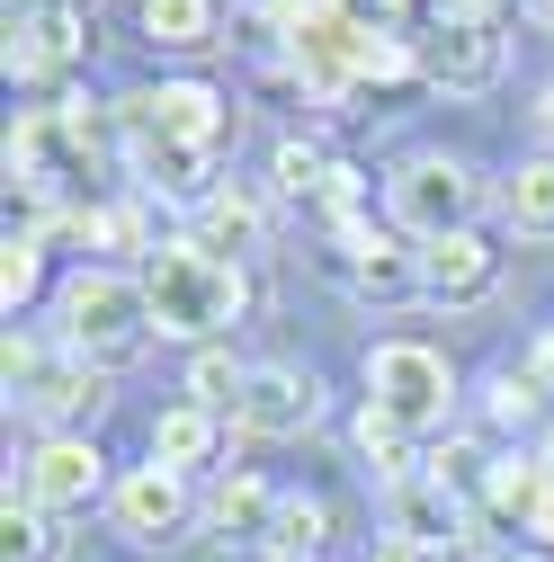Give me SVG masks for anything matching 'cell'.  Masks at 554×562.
Segmentation results:
<instances>
[{"label":"cell","mask_w":554,"mask_h":562,"mask_svg":"<svg viewBox=\"0 0 554 562\" xmlns=\"http://www.w3.org/2000/svg\"><path fill=\"white\" fill-rule=\"evenodd\" d=\"M331 268L350 277V295L358 304H421L430 286H421V241H402V233H340V250H331Z\"/></svg>","instance_id":"obj_8"},{"label":"cell","mask_w":554,"mask_h":562,"mask_svg":"<svg viewBox=\"0 0 554 562\" xmlns=\"http://www.w3.org/2000/svg\"><path fill=\"white\" fill-rule=\"evenodd\" d=\"M385 205H394V233L402 241H447V233H474V205H483V179L447 153H411L394 179H385Z\"/></svg>","instance_id":"obj_5"},{"label":"cell","mask_w":554,"mask_h":562,"mask_svg":"<svg viewBox=\"0 0 554 562\" xmlns=\"http://www.w3.org/2000/svg\"><path fill=\"white\" fill-rule=\"evenodd\" d=\"M144 295H153V330H162V339L215 348V330L242 313V277H233V259L197 250V241L179 233V241H162V250L144 259Z\"/></svg>","instance_id":"obj_1"},{"label":"cell","mask_w":554,"mask_h":562,"mask_svg":"<svg viewBox=\"0 0 554 562\" xmlns=\"http://www.w3.org/2000/svg\"><path fill=\"white\" fill-rule=\"evenodd\" d=\"M322 536H331V509L304 501V491H277V518H268L259 553L268 562H322Z\"/></svg>","instance_id":"obj_18"},{"label":"cell","mask_w":554,"mask_h":562,"mask_svg":"<svg viewBox=\"0 0 554 562\" xmlns=\"http://www.w3.org/2000/svg\"><path fill=\"white\" fill-rule=\"evenodd\" d=\"M376 10H411V0H376Z\"/></svg>","instance_id":"obj_36"},{"label":"cell","mask_w":554,"mask_h":562,"mask_svg":"<svg viewBox=\"0 0 554 562\" xmlns=\"http://www.w3.org/2000/svg\"><path fill=\"white\" fill-rule=\"evenodd\" d=\"M358 447L376 456V473H385V482H411V473H421V456H411L421 438H411V429H394L385 411H358Z\"/></svg>","instance_id":"obj_25"},{"label":"cell","mask_w":554,"mask_h":562,"mask_svg":"<svg viewBox=\"0 0 554 562\" xmlns=\"http://www.w3.org/2000/svg\"><path fill=\"white\" fill-rule=\"evenodd\" d=\"M125 134H170V144H197V153H224L233 134V108L206 90V81H162V90H134L117 99V144Z\"/></svg>","instance_id":"obj_6"},{"label":"cell","mask_w":554,"mask_h":562,"mask_svg":"<svg viewBox=\"0 0 554 562\" xmlns=\"http://www.w3.org/2000/svg\"><path fill=\"white\" fill-rule=\"evenodd\" d=\"M439 27H501V0H439Z\"/></svg>","instance_id":"obj_28"},{"label":"cell","mask_w":554,"mask_h":562,"mask_svg":"<svg viewBox=\"0 0 554 562\" xmlns=\"http://www.w3.org/2000/svg\"><path fill=\"white\" fill-rule=\"evenodd\" d=\"M536 464H545V473H554V429H545V447H536Z\"/></svg>","instance_id":"obj_35"},{"label":"cell","mask_w":554,"mask_h":562,"mask_svg":"<svg viewBox=\"0 0 554 562\" xmlns=\"http://www.w3.org/2000/svg\"><path fill=\"white\" fill-rule=\"evenodd\" d=\"M528 375H536V384H545V393H554V330H545V339H536V348H528Z\"/></svg>","instance_id":"obj_31"},{"label":"cell","mask_w":554,"mask_h":562,"mask_svg":"<svg viewBox=\"0 0 554 562\" xmlns=\"http://www.w3.org/2000/svg\"><path fill=\"white\" fill-rule=\"evenodd\" d=\"M510 562H528V553H510Z\"/></svg>","instance_id":"obj_37"},{"label":"cell","mask_w":554,"mask_h":562,"mask_svg":"<svg viewBox=\"0 0 554 562\" xmlns=\"http://www.w3.org/2000/svg\"><path fill=\"white\" fill-rule=\"evenodd\" d=\"M19 491L45 509V518H73V509H90V501H108V456L90 447V438H45L36 456H27V473H19Z\"/></svg>","instance_id":"obj_9"},{"label":"cell","mask_w":554,"mask_h":562,"mask_svg":"<svg viewBox=\"0 0 554 562\" xmlns=\"http://www.w3.org/2000/svg\"><path fill=\"white\" fill-rule=\"evenodd\" d=\"M385 536L456 553V544H474V509L456 501L439 473H411V482H385Z\"/></svg>","instance_id":"obj_11"},{"label":"cell","mask_w":554,"mask_h":562,"mask_svg":"<svg viewBox=\"0 0 554 562\" xmlns=\"http://www.w3.org/2000/svg\"><path fill=\"white\" fill-rule=\"evenodd\" d=\"M331 170H340V161H331L322 144H304V134H296V144H277V196H296V205L313 196V205H322V188H331Z\"/></svg>","instance_id":"obj_24"},{"label":"cell","mask_w":554,"mask_h":562,"mask_svg":"<svg viewBox=\"0 0 554 562\" xmlns=\"http://www.w3.org/2000/svg\"><path fill=\"white\" fill-rule=\"evenodd\" d=\"M528 19H536V27H554V0H528Z\"/></svg>","instance_id":"obj_34"},{"label":"cell","mask_w":554,"mask_h":562,"mask_svg":"<svg viewBox=\"0 0 554 562\" xmlns=\"http://www.w3.org/2000/svg\"><path fill=\"white\" fill-rule=\"evenodd\" d=\"M0 367H10V402L36 419V429H54V438H81L90 419L108 411V367L73 358V348H54V358H45L36 339L10 330V358H0Z\"/></svg>","instance_id":"obj_3"},{"label":"cell","mask_w":554,"mask_h":562,"mask_svg":"<svg viewBox=\"0 0 554 562\" xmlns=\"http://www.w3.org/2000/svg\"><path fill=\"white\" fill-rule=\"evenodd\" d=\"M10 10H81V0H10Z\"/></svg>","instance_id":"obj_33"},{"label":"cell","mask_w":554,"mask_h":562,"mask_svg":"<svg viewBox=\"0 0 554 562\" xmlns=\"http://www.w3.org/2000/svg\"><path fill=\"white\" fill-rule=\"evenodd\" d=\"M54 330H63V348H73V358H90V367H125L134 348L153 339V295H144V277H117V268L63 277Z\"/></svg>","instance_id":"obj_2"},{"label":"cell","mask_w":554,"mask_h":562,"mask_svg":"<svg viewBox=\"0 0 554 562\" xmlns=\"http://www.w3.org/2000/svg\"><path fill=\"white\" fill-rule=\"evenodd\" d=\"M536 144H545V153H554V81H545V90H536Z\"/></svg>","instance_id":"obj_32"},{"label":"cell","mask_w":554,"mask_h":562,"mask_svg":"<svg viewBox=\"0 0 554 562\" xmlns=\"http://www.w3.org/2000/svg\"><path fill=\"white\" fill-rule=\"evenodd\" d=\"M0 562H63V536H54V518L27 501L19 482H10V501H0Z\"/></svg>","instance_id":"obj_21"},{"label":"cell","mask_w":554,"mask_h":562,"mask_svg":"<svg viewBox=\"0 0 554 562\" xmlns=\"http://www.w3.org/2000/svg\"><path fill=\"white\" fill-rule=\"evenodd\" d=\"M501 63H510L501 27H430L421 36V81L447 90V99H483L501 81Z\"/></svg>","instance_id":"obj_12"},{"label":"cell","mask_w":554,"mask_h":562,"mask_svg":"<svg viewBox=\"0 0 554 562\" xmlns=\"http://www.w3.org/2000/svg\"><path fill=\"white\" fill-rule=\"evenodd\" d=\"M367 411H385L394 429L411 438H439L447 411H456V375L430 339H376L367 348Z\"/></svg>","instance_id":"obj_4"},{"label":"cell","mask_w":554,"mask_h":562,"mask_svg":"<svg viewBox=\"0 0 554 562\" xmlns=\"http://www.w3.org/2000/svg\"><path fill=\"white\" fill-rule=\"evenodd\" d=\"M536 411H545V384L536 375H501L492 384V419H501V429H536Z\"/></svg>","instance_id":"obj_27"},{"label":"cell","mask_w":554,"mask_h":562,"mask_svg":"<svg viewBox=\"0 0 554 562\" xmlns=\"http://www.w3.org/2000/svg\"><path fill=\"white\" fill-rule=\"evenodd\" d=\"M215 456H224V419H215V411L179 402V411L153 419V464H170V473H206Z\"/></svg>","instance_id":"obj_16"},{"label":"cell","mask_w":554,"mask_h":562,"mask_svg":"<svg viewBox=\"0 0 554 562\" xmlns=\"http://www.w3.org/2000/svg\"><path fill=\"white\" fill-rule=\"evenodd\" d=\"M125 161H134V188H144V196H170V205H206V196H215V153H197V144L125 134Z\"/></svg>","instance_id":"obj_13"},{"label":"cell","mask_w":554,"mask_h":562,"mask_svg":"<svg viewBox=\"0 0 554 562\" xmlns=\"http://www.w3.org/2000/svg\"><path fill=\"white\" fill-rule=\"evenodd\" d=\"M259 224H268V215H259V196H242V188H215V196L197 205V233H188V241L224 259V250H259Z\"/></svg>","instance_id":"obj_19"},{"label":"cell","mask_w":554,"mask_h":562,"mask_svg":"<svg viewBox=\"0 0 554 562\" xmlns=\"http://www.w3.org/2000/svg\"><path fill=\"white\" fill-rule=\"evenodd\" d=\"M242 375H251V367H233V348H197V358H188V402H197V411H215V419H233Z\"/></svg>","instance_id":"obj_23"},{"label":"cell","mask_w":554,"mask_h":562,"mask_svg":"<svg viewBox=\"0 0 554 562\" xmlns=\"http://www.w3.org/2000/svg\"><path fill=\"white\" fill-rule=\"evenodd\" d=\"M313 419H322V384L304 367H251L242 375L233 429H251V438H304Z\"/></svg>","instance_id":"obj_10"},{"label":"cell","mask_w":554,"mask_h":562,"mask_svg":"<svg viewBox=\"0 0 554 562\" xmlns=\"http://www.w3.org/2000/svg\"><path fill=\"white\" fill-rule=\"evenodd\" d=\"M108 518H117L125 544L162 553V544H179V536L197 527V491H188V473H170V464H134V473H117V491H108Z\"/></svg>","instance_id":"obj_7"},{"label":"cell","mask_w":554,"mask_h":562,"mask_svg":"<svg viewBox=\"0 0 554 562\" xmlns=\"http://www.w3.org/2000/svg\"><path fill=\"white\" fill-rule=\"evenodd\" d=\"M27 295H36V233H10V250H0V304H10V322H19Z\"/></svg>","instance_id":"obj_26"},{"label":"cell","mask_w":554,"mask_h":562,"mask_svg":"<svg viewBox=\"0 0 554 562\" xmlns=\"http://www.w3.org/2000/svg\"><path fill=\"white\" fill-rule=\"evenodd\" d=\"M421 286H430V304L465 313V304H483V295L501 286V250L483 241V233H447V241L421 250Z\"/></svg>","instance_id":"obj_14"},{"label":"cell","mask_w":554,"mask_h":562,"mask_svg":"<svg viewBox=\"0 0 554 562\" xmlns=\"http://www.w3.org/2000/svg\"><path fill=\"white\" fill-rule=\"evenodd\" d=\"M519 527H528V536H536V544H554V473H545V491H536V509H528V518H519Z\"/></svg>","instance_id":"obj_30"},{"label":"cell","mask_w":554,"mask_h":562,"mask_svg":"<svg viewBox=\"0 0 554 562\" xmlns=\"http://www.w3.org/2000/svg\"><path fill=\"white\" fill-rule=\"evenodd\" d=\"M215 0H144V36L170 45V54H197V45H215Z\"/></svg>","instance_id":"obj_22"},{"label":"cell","mask_w":554,"mask_h":562,"mask_svg":"<svg viewBox=\"0 0 554 562\" xmlns=\"http://www.w3.org/2000/svg\"><path fill=\"white\" fill-rule=\"evenodd\" d=\"M367 562H447L439 544H402V536H376V553Z\"/></svg>","instance_id":"obj_29"},{"label":"cell","mask_w":554,"mask_h":562,"mask_svg":"<svg viewBox=\"0 0 554 562\" xmlns=\"http://www.w3.org/2000/svg\"><path fill=\"white\" fill-rule=\"evenodd\" d=\"M81 19L73 10H10V81H54L81 63Z\"/></svg>","instance_id":"obj_15"},{"label":"cell","mask_w":554,"mask_h":562,"mask_svg":"<svg viewBox=\"0 0 554 562\" xmlns=\"http://www.w3.org/2000/svg\"><path fill=\"white\" fill-rule=\"evenodd\" d=\"M501 215H510V233L554 241V153H536V161H519V170H510V188H501Z\"/></svg>","instance_id":"obj_20"},{"label":"cell","mask_w":554,"mask_h":562,"mask_svg":"<svg viewBox=\"0 0 554 562\" xmlns=\"http://www.w3.org/2000/svg\"><path fill=\"white\" fill-rule=\"evenodd\" d=\"M268 518H277V491H268L259 473H224L215 491H206V527L233 536V544H259V536H268Z\"/></svg>","instance_id":"obj_17"}]
</instances>
